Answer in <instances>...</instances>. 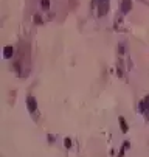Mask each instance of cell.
<instances>
[{"label": "cell", "instance_id": "1", "mask_svg": "<svg viewBox=\"0 0 149 157\" xmlns=\"http://www.w3.org/2000/svg\"><path fill=\"white\" fill-rule=\"evenodd\" d=\"M26 108H28V111H30L31 114L36 112L37 103H36V98H34V97H28V98H26Z\"/></svg>", "mask_w": 149, "mask_h": 157}, {"label": "cell", "instance_id": "2", "mask_svg": "<svg viewBox=\"0 0 149 157\" xmlns=\"http://www.w3.org/2000/svg\"><path fill=\"white\" fill-rule=\"evenodd\" d=\"M12 55H14V48H12L11 45H8V47H5V48H3V56H5L6 59L12 58Z\"/></svg>", "mask_w": 149, "mask_h": 157}, {"label": "cell", "instance_id": "3", "mask_svg": "<svg viewBox=\"0 0 149 157\" xmlns=\"http://www.w3.org/2000/svg\"><path fill=\"white\" fill-rule=\"evenodd\" d=\"M129 9H130V0H123V2H121V11L127 12Z\"/></svg>", "mask_w": 149, "mask_h": 157}, {"label": "cell", "instance_id": "4", "mask_svg": "<svg viewBox=\"0 0 149 157\" xmlns=\"http://www.w3.org/2000/svg\"><path fill=\"white\" fill-rule=\"evenodd\" d=\"M146 109H149V97H146L141 103V106H140V111L141 112H146Z\"/></svg>", "mask_w": 149, "mask_h": 157}, {"label": "cell", "instance_id": "5", "mask_svg": "<svg viewBox=\"0 0 149 157\" xmlns=\"http://www.w3.org/2000/svg\"><path fill=\"white\" fill-rule=\"evenodd\" d=\"M120 126H121V131H123V132H127V123H126V120L123 117H120Z\"/></svg>", "mask_w": 149, "mask_h": 157}, {"label": "cell", "instance_id": "6", "mask_svg": "<svg viewBox=\"0 0 149 157\" xmlns=\"http://www.w3.org/2000/svg\"><path fill=\"white\" fill-rule=\"evenodd\" d=\"M40 6L44 9H48L50 8V0H40Z\"/></svg>", "mask_w": 149, "mask_h": 157}, {"label": "cell", "instance_id": "7", "mask_svg": "<svg viewBox=\"0 0 149 157\" xmlns=\"http://www.w3.org/2000/svg\"><path fill=\"white\" fill-rule=\"evenodd\" d=\"M64 145H65V148H72V140H70V138H65Z\"/></svg>", "mask_w": 149, "mask_h": 157}, {"label": "cell", "instance_id": "8", "mask_svg": "<svg viewBox=\"0 0 149 157\" xmlns=\"http://www.w3.org/2000/svg\"><path fill=\"white\" fill-rule=\"evenodd\" d=\"M34 22H36V23H40V22H42V20H40V16H34Z\"/></svg>", "mask_w": 149, "mask_h": 157}, {"label": "cell", "instance_id": "9", "mask_svg": "<svg viewBox=\"0 0 149 157\" xmlns=\"http://www.w3.org/2000/svg\"><path fill=\"white\" fill-rule=\"evenodd\" d=\"M106 2H109V0H98V3H106Z\"/></svg>", "mask_w": 149, "mask_h": 157}]
</instances>
